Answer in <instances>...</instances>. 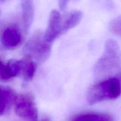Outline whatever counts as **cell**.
<instances>
[{"mask_svg": "<svg viewBox=\"0 0 121 121\" xmlns=\"http://www.w3.org/2000/svg\"><path fill=\"white\" fill-rule=\"evenodd\" d=\"M22 25L25 33L30 28L34 17V6L33 0H21Z\"/></svg>", "mask_w": 121, "mask_h": 121, "instance_id": "obj_7", "label": "cell"}, {"mask_svg": "<svg viewBox=\"0 0 121 121\" xmlns=\"http://www.w3.org/2000/svg\"><path fill=\"white\" fill-rule=\"evenodd\" d=\"M5 1V0H0V3H2V2H4Z\"/></svg>", "mask_w": 121, "mask_h": 121, "instance_id": "obj_18", "label": "cell"}, {"mask_svg": "<svg viewBox=\"0 0 121 121\" xmlns=\"http://www.w3.org/2000/svg\"><path fill=\"white\" fill-rule=\"evenodd\" d=\"M121 95L120 82L117 78H110L92 85L86 93L89 105H94L107 100L115 99Z\"/></svg>", "mask_w": 121, "mask_h": 121, "instance_id": "obj_2", "label": "cell"}, {"mask_svg": "<svg viewBox=\"0 0 121 121\" xmlns=\"http://www.w3.org/2000/svg\"><path fill=\"white\" fill-rule=\"evenodd\" d=\"M51 48V43L45 41L43 33L37 31L26 43L23 52L26 58L43 62L49 57Z\"/></svg>", "mask_w": 121, "mask_h": 121, "instance_id": "obj_3", "label": "cell"}, {"mask_svg": "<svg viewBox=\"0 0 121 121\" xmlns=\"http://www.w3.org/2000/svg\"><path fill=\"white\" fill-rule=\"evenodd\" d=\"M83 17V13L80 10H74L69 14L65 21L63 22L62 33L76 27L80 22Z\"/></svg>", "mask_w": 121, "mask_h": 121, "instance_id": "obj_9", "label": "cell"}, {"mask_svg": "<svg viewBox=\"0 0 121 121\" xmlns=\"http://www.w3.org/2000/svg\"><path fill=\"white\" fill-rule=\"evenodd\" d=\"M102 121H113V119L112 118V117L110 116L109 115L104 113V117H103L102 120Z\"/></svg>", "mask_w": 121, "mask_h": 121, "instance_id": "obj_15", "label": "cell"}, {"mask_svg": "<svg viewBox=\"0 0 121 121\" xmlns=\"http://www.w3.org/2000/svg\"><path fill=\"white\" fill-rule=\"evenodd\" d=\"M14 111L23 121H38L39 113L32 96L30 94L17 96L14 100Z\"/></svg>", "mask_w": 121, "mask_h": 121, "instance_id": "obj_4", "label": "cell"}, {"mask_svg": "<svg viewBox=\"0 0 121 121\" xmlns=\"http://www.w3.org/2000/svg\"><path fill=\"white\" fill-rule=\"evenodd\" d=\"M121 69V50L118 43L112 39L105 43L104 53L93 68L95 78L104 79L118 73Z\"/></svg>", "mask_w": 121, "mask_h": 121, "instance_id": "obj_1", "label": "cell"}, {"mask_svg": "<svg viewBox=\"0 0 121 121\" xmlns=\"http://www.w3.org/2000/svg\"><path fill=\"white\" fill-rule=\"evenodd\" d=\"M22 35L20 28L16 25H11L6 27L1 35L2 46L8 49H14L22 42Z\"/></svg>", "mask_w": 121, "mask_h": 121, "instance_id": "obj_6", "label": "cell"}, {"mask_svg": "<svg viewBox=\"0 0 121 121\" xmlns=\"http://www.w3.org/2000/svg\"><path fill=\"white\" fill-rule=\"evenodd\" d=\"M0 78L3 80H9L13 78L7 65H4L1 60H0Z\"/></svg>", "mask_w": 121, "mask_h": 121, "instance_id": "obj_14", "label": "cell"}, {"mask_svg": "<svg viewBox=\"0 0 121 121\" xmlns=\"http://www.w3.org/2000/svg\"><path fill=\"white\" fill-rule=\"evenodd\" d=\"M7 65L10 70L12 76L14 78L21 73L23 65V60H19L12 59L8 61Z\"/></svg>", "mask_w": 121, "mask_h": 121, "instance_id": "obj_12", "label": "cell"}, {"mask_svg": "<svg viewBox=\"0 0 121 121\" xmlns=\"http://www.w3.org/2000/svg\"><path fill=\"white\" fill-rule=\"evenodd\" d=\"M16 96L11 89L0 87V116L4 114L8 108L14 102Z\"/></svg>", "mask_w": 121, "mask_h": 121, "instance_id": "obj_8", "label": "cell"}, {"mask_svg": "<svg viewBox=\"0 0 121 121\" xmlns=\"http://www.w3.org/2000/svg\"><path fill=\"white\" fill-rule=\"evenodd\" d=\"M63 21L61 15L57 10H52L50 14L47 29L44 33V39L47 42L51 43L62 34Z\"/></svg>", "mask_w": 121, "mask_h": 121, "instance_id": "obj_5", "label": "cell"}, {"mask_svg": "<svg viewBox=\"0 0 121 121\" xmlns=\"http://www.w3.org/2000/svg\"><path fill=\"white\" fill-rule=\"evenodd\" d=\"M1 9H0V17H1Z\"/></svg>", "mask_w": 121, "mask_h": 121, "instance_id": "obj_19", "label": "cell"}, {"mask_svg": "<svg viewBox=\"0 0 121 121\" xmlns=\"http://www.w3.org/2000/svg\"><path fill=\"white\" fill-rule=\"evenodd\" d=\"M36 68L37 66L35 61L28 58L23 59V65L21 74H22L25 81L28 82L32 80L35 73Z\"/></svg>", "mask_w": 121, "mask_h": 121, "instance_id": "obj_10", "label": "cell"}, {"mask_svg": "<svg viewBox=\"0 0 121 121\" xmlns=\"http://www.w3.org/2000/svg\"><path fill=\"white\" fill-rule=\"evenodd\" d=\"M104 113H85L74 117L71 121H102Z\"/></svg>", "mask_w": 121, "mask_h": 121, "instance_id": "obj_11", "label": "cell"}, {"mask_svg": "<svg viewBox=\"0 0 121 121\" xmlns=\"http://www.w3.org/2000/svg\"><path fill=\"white\" fill-rule=\"evenodd\" d=\"M41 121H50V120L49 119V118H44V119H43Z\"/></svg>", "mask_w": 121, "mask_h": 121, "instance_id": "obj_17", "label": "cell"}, {"mask_svg": "<svg viewBox=\"0 0 121 121\" xmlns=\"http://www.w3.org/2000/svg\"><path fill=\"white\" fill-rule=\"evenodd\" d=\"M109 29L115 35L121 37V15L111 21L109 24Z\"/></svg>", "mask_w": 121, "mask_h": 121, "instance_id": "obj_13", "label": "cell"}, {"mask_svg": "<svg viewBox=\"0 0 121 121\" xmlns=\"http://www.w3.org/2000/svg\"><path fill=\"white\" fill-rule=\"evenodd\" d=\"M117 78H118V80H119V82H120L121 87V72L120 73H119V74H118V77H117Z\"/></svg>", "mask_w": 121, "mask_h": 121, "instance_id": "obj_16", "label": "cell"}]
</instances>
